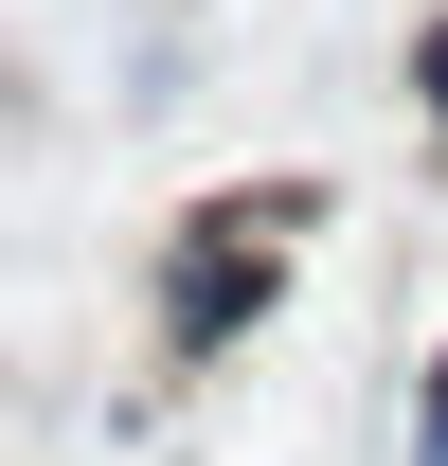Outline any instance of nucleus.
Listing matches in <instances>:
<instances>
[{
    "mask_svg": "<svg viewBox=\"0 0 448 466\" xmlns=\"http://www.w3.org/2000/svg\"><path fill=\"white\" fill-rule=\"evenodd\" d=\"M251 305H270V233H251V198H216V216H198V251L162 269V341L198 359V341H233Z\"/></svg>",
    "mask_w": 448,
    "mask_h": 466,
    "instance_id": "nucleus-1",
    "label": "nucleus"
},
{
    "mask_svg": "<svg viewBox=\"0 0 448 466\" xmlns=\"http://www.w3.org/2000/svg\"><path fill=\"white\" fill-rule=\"evenodd\" d=\"M412 108L448 126V18H431V36H412Z\"/></svg>",
    "mask_w": 448,
    "mask_h": 466,
    "instance_id": "nucleus-2",
    "label": "nucleus"
},
{
    "mask_svg": "<svg viewBox=\"0 0 448 466\" xmlns=\"http://www.w3.org/2000/svg\"><path fill=\"white\" fill-rule=\"evenodd\" d=\"M412 466H448V359H431V431H412Z\"/></svg>",
    "mask_w": 448,
    "mask_h": 466,
    "instance_id": "nucleus-3",
    "label": "nucleus"
}]
</instances>
